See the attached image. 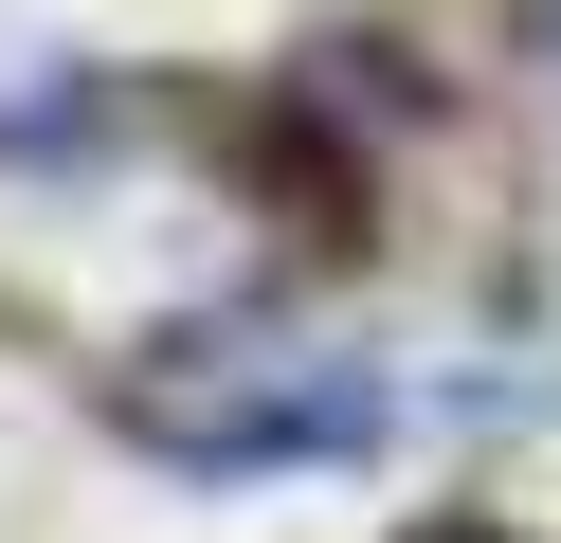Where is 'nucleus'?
Instances as JSON below:
<instances>
[{
  "label": "nucleus",
  "instance_id": "f257e3e1",
  "mask_svg": "<svg viewBox=\"0 0 561 543\" xmlns=\"http://www.w3.org/2000/svg\"><path fill=\"white\" fill-rule=\"evenodd\" d=\"M127 417H146L182 471H308V453H363V434L399 417V381H380L363 326L254 308V326L163 344V381H127Z\"/></svg>",
  "mask_w": 561,
  "mask_h": 543
},
{
  "label": "nucleus",
  "instance_id": "f03ea898",
  "mask_svg": "<svg viewBox=\"0 0 561 543\" xmlns=\"http://www.w3.org/2000/svg\"><path fill=\"white\" fill-rule=\"evenodd\" d=\"M525 55H543V72H561V0H525Z\"/></svg>",
  "mask_w": 561,
  "mask_h": 543
},
{
  "label": "nucleus",
  "instance_id": "7ed1b4c3",
  "mask_svg": "<svg viewBox=\"0 0 561 543\" xmlns=\"http://www.w3.org/2000/svg\"><path fill=\"white\" fill-rule=\"evenodd\" d=\"M416 543H507V525H416Z\"/></svg>",
  "mask_w": 561,
  "mask_h": 543
}]
</instances>
